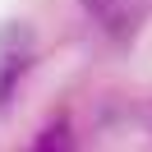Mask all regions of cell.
Instances as JSON below:
<instances>
[{
  "label": "cell",
  "instance_id": "7a4b0ae2",
  "mask_svg": "<svg viewBox=\"0 0 152 152\" xmlns=\"http://www.w3.org/2000/svg\"><path fill=\"white\" fill-rule=\"evenodd\" d=\"M37 148H42V152H51V148H69V124H51V129L37 138Z\"/></svg>",
  "mask_w": 152,
  "mask_h": 152
},
{
  "label": "cell",
  "instance_id": "6da1fadb",
  "mask_svg": "<svg viewBox=\"0 0 152 152\" xmlns=\"http://www.w3.org/2000/svg\"><path fill=\"white\" fill-rule=\"evenodd\" d=\"M28 65H32V28L28 23H5L0 28V115L10 111Z\"/></svg>",
  "mask_w": 152,
  "mask_h": 152
},
{
  "label": "cell",
  "instance_id": "3957f363",
  "mask_svg": "<svg viewBox=\"0 0 152 152\" xmlns=\"http://www.w3.org/2000/svg\"><path fill=\"white\" fill-rule=\"evenodd\" d=\"M78 5H83V10L92 14V19H115L124 0H78Z\"/></svg>",
  "mask_w": 152,
  "mask_h": 152
}]
</instances>
